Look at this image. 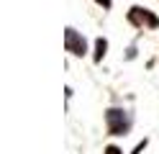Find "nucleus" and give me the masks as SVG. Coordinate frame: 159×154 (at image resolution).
<instances>
[{"mask_svg": "<svg viewBox=\"0 0 159 154\" xmlns=\"http://www.w3.org/2000/svg\"><path fill=\"white\" fill-rule=\"evenodd\" d=\"M108 154H118V149H108Z\"/></svg>", "mask_w": 159, "mask_h": 154, "instance_id": "1", "label": "nucleus"}, {"mask_svg": "<svg viewBox=\"0 0 159 154\" xmlns=\"http://www.w3.org/2000/svg\"><path fill=\"white\" fill-rule=\"evenodd\" d=\"M100 3H103V5H111V0H100Z\"/></svg>", "mask_w": 159, "mask_h": 154, "instance_id": "2", "label": "nucleus"}]
</instances>
